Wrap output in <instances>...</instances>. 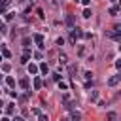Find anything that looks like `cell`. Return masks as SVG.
Listing matches in <instances>:
<instances>
[{"mask_svg":"<svg viewBox=\"0 0 121 121\" xmlns=\"http://www.w3.org/2000/svg\"><path fill=\"white\" fill-rule=\"evenodd\" d=\"M30 55H32V53H30L28 49H25V53H23V57H21V62H23V64H28V59H30Z\"/></svg>","mask_w":121,"mask_h":121,"instance_id":"5","label":"cell"},{"mask_svg":"<svg viewBox=\"0 0 121 121\" xmlns=\"http://www.w3.org/2000/svg\"><path fill=\"white\" fill-rule=\"evenodd\" d=\"M2 78H4V76H0V81H2Z\"/></svg>","mask_w":121,"mask_h":121,"instance_id":"34","label":"cell"},{"mask_svg":"<svg viewBox=\"0 0 121 121\" xmlns=\"http://www.w3.org/2000/svg\"><path fill=\"white\" fill-rule=\"evenodd\" d=\"M40 121H47V115H43V113H40Z\"/></svg>","mask_w":121,"mask_h":121,"instance_id":"28","label":"cell"},{"mask_svg":"<svg viewBox=\"0 0 121 121\" xmlns=\"http://www.w3.org/2000/svg\"><path fill=\"white\" fill-rule=\"evenodd\" d=\"M81 36H85V34L81 32V28L74 26V28L70 30V43H76V40H78V38H81Z\"/></svg>","mask_w":121,"mask_h":121,"instance_id":"1","label":"cell"},{"mask_svg":"<svg viewBox=\"0 0 121 121\" xmlns=\"http://www.w3.org/2000/svg\"><path fill=\"white\" fill-rule=\"evenodd\" d=\"M6 83H8L9 87H15V79H13L11 76H8V78H6Z\"/></svg>","mask_w":121,"mask_h":121,"instance_id":"12","label":"cell"},{"mask_svg":"<svg viewBox=\"0 0 121 121\" xmlns=\"http://www.w3.org/2000/svg\"><path fill=\"white\" fill-rule=\"evenodd\" d=\"M32 40L38 43V47H40V49H43V47H45V45H43V36H42V34H34V36H32Z\"/></svg>","mask_w":121,"mask_h":121,"instance_id":"2","label":"cell"},{"mask_svg":"<svg viewBox=\"0 0 121 121\" xmlns=\"http://www.w3.org/2000/svg\"><path fill=\"white\" fill-rule=\"evenodd\" d=\"M119 81H121V74H117V76H112V78L108 79V85H110V87H115Z\"/></svg>","mask_w":121,"mask_h":121,"instance_id":"4","label":"cell"},{"mask_svg":"<svg viewBox=\"0 0 121 121\" xmlns=\"http://www.w3.org/2000/svg\"><path fill=\"white\" fill-rule=\"evenodd\" d=\"M2 106H4V104H2V100H0V108H2Z\"/></svg>","mask_w":121,"mask_h":121,"instance_id":"33","label":"cell"},{"mask_svg":"<svg viewBox=\"0 0 121 121\" xmlns=\"http://www.w3.org/2000/svg\"><path fill=\"white\" fill-rule=\"evenodd\" d=\"M70 119H72V121H79V119H81V113H79V112H72V113H70Z\"/></svg>","mask_w":121,"mask_h":121,"instance_id":"7","label":"cell"},{"mask_svg":"<svg viewBox=\"0 0 121 121\" xmlns=\"http://www.w3.org/2000/svg\"><path fill=\"white\" fill-rule=\"evenodd\" d=\"M115 68L121 72V59H119V60H115Z\"/></svg>","mask_w":121,"mask_h":121,"instance_id":"26","label":"cell"},{"mask_svg":"<svg viewBox=\"0 0 121 121\" xmlns=\"http://www.w3.org/2000/svg\"><path fill=\"white\" fill-rule=\"evenodd\" d=\"M26 70H28V74L36 76V74H38V70H40V66H36L34 62H28V64H26Z\"/></svg>","mask_w":121,"mask_h":121,"instance_id":"3","label":"cell"},{"mask_svg":"<svg viewBox=\"0 0 121 121\" xmlns=\"http://www.w3.org/2000/svg\"><path fill=\"white\" fill-rule=\"evenodd\" d=\"M40 87H42V79H40V78H34V89L38 91Z\"/></svg>","mask_w":121,"mask_h":121,"instance_id":"13","label":"cell"},{"mask_svg":"<svg viewBox=\"0 0 121 121\" xmlns=\"http://www.w3.org/2000/svg\"><path fill=\"white\" fill-rule=\"evenodd\" d=\"M91 15H93V13H91V9H89V8H85V9H83V17H85V19H89Z\"/></svg>","mask_w":121,"mask_h":121,"instance_id":"16","label":"cell"},{"mask_svg":"<svg viewBox=\"0 0 121 121\" xmlns=\"http://www.w3.org/2000/svg\"><path fill=\"white\" fill-rule=\"evenodd\" d=\"M2 55L8 59V57H11V53H9V49H2Z\"/></svg>","mask_w":121,"mask_h":121,"instance_id":"22","label":"cell"},{"mask_svg":"<svg viewBox=\"0 0 121 121\" xmlns=\"http://www.w3.org/2000/svg\"><path fill=\"white\" fill-rule=\"evenodd\" d=\"M106 119H108V121H113V119H115V112H108V113H106Z\"/></svg>","mask_w":121,"mask_h":121,"instance_id":"15","label":"cell"},{"mask_svg":"<svg viewBox=\"0 0 121 121\" xmlns=\"http://www.w3.org/2000/svg\"><path fill=\"white\" fill-rule=\"evenodd\" d=\"M40 72H42V74H47V72H49V66H47L45 62H42V64H40Z\"/></svg>","mask_w":121,"mask_h":121,"instance_id":"10","label":"cell"},{"mask_svg":"<svg viewBox=\"0 0 121 121\" xmlns=\"http://www.w3.org/2000/svg\"><path fill=\"white\" fill-rule=\"evenodd\" d=\"M53 79L55 81H60V74H53Z\"/></svg>","mask_w":121,"mask_h":121,"instance_id":"27","label":"cell"},{"mask_svg":"<svg viewBox=\"0 0 121 121\" xmlns=\"http://www.w3.org/2000/svg\"><path fill=\"white\" fill-rule=\"evenodd\" d=\"M13 106H15V104H8V106H6V113H8V115H13V112H15Z\"/></svg>","mask_w":121,"mask_h":121,"instance_id":"9","label":"cell"},{"mask_svg":"<svg viewBox=\"0 0 121 121\" xmlns=\"http://www.w3.org/2000/svg\"><path fill=\"white\" fill-rule=\"evenodd\" d=\"M2 57H4V55H2V53H0V60H2Z\"/></svg>","mask_w":121,"mask_h":121,"instance_id":"32","label":"cell"},{"mask_svg":"<svg viewBox=\"0 0 121 121\" xmlns=\"http://www.w3.org/2000/svg\"><path fill=\"white\" fill-rule=\"evenodd\" d=\"M117 11H119V9H117L115 6H112V8H110V15H117Z\"/></svg>","mask_w":121,"mask_h":121,"instance_id":"21","label":"cell"},{"mask_svg":"<svg viewBox=\"0 0 121 121\" xmlns=\"http://www.w3.org/2000/svg\"><path fill=\"white\" fill-rule=\"evenodd\" d=\"M119 8H121V0H119Z\"/></svg>","mask_w":121,"mask_h":121,"instance_id":"35","label":"cell"},{"mask_svg":"<svg viewBox=\"0 0 121 121\" xmlns=\"http://www.w3.org/2000/svg\"><path fill=\"white\" fill-rule=\"evenodd\" d=\"M0 121H9V119H8V117H2V119H0Z\"/></svg>","mask_w":121,"mask_h":121,"instance_id":"31","label":"cell"},{"mask_svg":"<svg viewBox=\"0 0 121 121\" xmlns=\"http://www.w3.org/2000/svg\"><path fill=\"white\" fill-rule=\"evenodd\" d=\"M6 32H8V26H6V23H4V21H0V36H2V34H6Z\"/></svg>","mask_w":121,"mask_h":121,"instance_id":"11","label":"cell"},{"mask_svg":"<svg viewBox=\"0 0 121 121\" xmlns=\"http://www.w3.org/2000/svg\"><path fill=\"white\" fill-rule=\"evenodd\" d=\"M0 95H2V89H0Z\"/></svg>","mask_w":121,"mask_h":121,"instance_id":"36","label":"cell"},{"mask_svg":"<svg viewBox=\"0 0 121 121\" xmlns=\"http://www.w3.org/2000/svg\"><path fill=\"white\" fill-rule=\"evenodd\" d=\"M9 70H11V64L9 62H4L2 64V72H9Z\"/></svg>","mask_w":121,"mask_h":121,"instance_id":"14","label":"cell"},{"mask_svg":"<svg viewBox=\"0 0 121 121\" xmlns=\"http://www.w3.org/2000/svg\"><path fill=\"white\" fill-rule=\"evenodd\" d=\"M13 17H15V13H11V11L6 13V21H13Z\"/></svg>","mask_w":121,"mask_h":121,"instance_id":"18","label":"cell"},{"mask_svg":"<svg viewBox=\"0 0 121 121\" xmlns=\"http://www.w3.org/2000/svg\"><path fill=\"white\" fill-rule=\"evenodd\" d=\"M13 121H25V119H23L21 115H15V117H13Z\"/></svg>","mask_w":121,"mask_h":121,"instance_id":"29","label":"cell"},{"mask_svg":"<svg viewBox=\"0 0 121 121\" xmlns=\"http://www.w3.org/2000/svg\"><path fill=\"white\" fill-rule=\"evenodd\" d=\"M28 43H30V40H28V38H25V40H23V45H25V49H28Z\"/></svg>","mask_w":121,"mask_h":121,"instance_id":"23","label":"cell"},{"mask_svg":"<svg viewBox=\"0 0 121 121\" xmlns=\"http://www.w3.org/2000/svg\"><path fill=\"white\" fill-rule=\"evenodd\" d=\"M76 72H78V66H76V64H68V74H70L72 78H76Z\"/></svg>","mask_w":121,"mask_h":121,"instance_id":"6","label":"cell"},{"mask_svg":"<svg viewBox=\"0 0 121 121\" xmlns=\"http://www.w3.org/2000/svg\"><path fill=\"white\" fill-rule=\"evenodd\" d=\"M19 85H21V87H23L25 91H28V79H26V78H23V79L19 81Z\"/></svg>","mask_w":121,"mask_h":121,"instance_id":"8","label":"cell"},{"mask_svg":"<svg viewBox=\"0 0 121 121\" xmlns=\"http://www.w3.org/2000/svg\"><path fill=\"white\" fill-rule=\"evenodd\" d=\"M78 55H79V57H83V55H85V47H83V45H79V47H78Z\"/></svg>","mask_w":121,"mask_h":121,"instance_id":"19","label":"cell"},{"mask_svg":"<svg viewBox=\"0 0 121 121\" xmlns=\"http://www.w3.org/2000/svg\"><path fill=\"white\" fill-rule=\"evenodd\" d=\"M66 23H68V25L74 28V17H72V15H66Z\"/></svg>","mask_w":121,"mask_h":121,"instance_id":"17","label":"cell"},{"mask_svg":"<svg viewBox=\"0 0 121 121\" xmlns=\"http://www.w3.org/2000/svg\"><path fill=\"white\" fill-rule=\"evenodd\" d=\"M59 87H60V89H64V91H66V89H68V85H66V83H64V81H59Z\"/></svg>","mask_w":121,"mask_h":121,"instance_id":"24","label":"cell"},{"mask_svg":"<svg viewBox=\"0 0 121 121\" xmlns=\"http://www.w3.org/2000/svg\"><path fill=\"white\" fill-rule=\"evenodd\" d=\"M83 78H85L87 81H91V79H93V72H85V74H83Z\"/></svg>","mask_w":121,"mask_h":121,"instance_id":"20","label":"cell"},{"mask_svg":"<svg viewBox=\"0 0 121 121\" xmlns=\"http://www.w3.org/2000/svg\"><path fill=\"white\" fill-rule=\"evenodd\" d=\"M96 98H98V93L93 91V93H91V100H96Z\"/></svg>","mask_w":121,"mask_h":121,"instance_id":"25","label":"cell"},{"mask_svg":"<svg viewBox=\"0 0 121 121\" xmlns=\"http://www.w3.org/2000/svg\"><path fill=\"white\" fill-rule=\"evenodd\" d=\"M81 4H83V6H89V4H91V0H81Z\"/></svg>","mask_w":121,"mask_h":121,"instance_id":"30","label":"cell"}]
</instances>
